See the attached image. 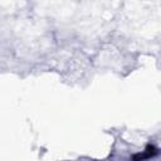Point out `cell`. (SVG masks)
Returning a JSON list of instances; mask_svg holds the SVG:
<instances>
[{"mask_svg": "<svg viewBox=\"0 0 161 161\" xmlns=\"http://www.w3.org/2000/svg\"><path fill=\"white\" fill-rule=\"evenodd\" d=\"M158 153V150L157 147H155L153 145H147L146 148L140 152V153H136L132 156V161H145V160H148V158H152L153 156H156Z\"/></svg>", "mask_w": 161, "mask_h": 161, "instance_id": "cell-1", "label": "cell"}]
</instances>
